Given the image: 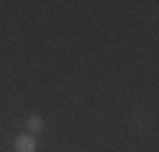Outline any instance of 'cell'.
I'll use <instances>...</instances> for the list:
<instances>
[{"label": "cell", "instance_id": "cell-1", "mask_svg": "<svg viewBox=\"0 0 159 152\" xmlns=\"http://www.w3.org/2000/svg\"><path fill=\"white\" fill-rule=\"evenodd\" d=\"M15 152H35V140L30 135H20L15 140Z\"/></svg>", "mask_w": 159, "mask_h": 152}, {"label": "cell", "instance_id": "cell-2", "mask_svg": "<svg viewBox=\"0 0 159 152\" xmlns=\"http://www.w3.org/2000/svg\"><path fill=\"white\" fill-rule=\"evenodd\" d=\"M25 127H28L30 135H38V132H43V117H38V114H35V117H30V119L25 122Z\"/></svg>", "mask_w": 159, "mask_h": 152}]
</instances>
